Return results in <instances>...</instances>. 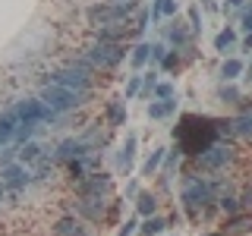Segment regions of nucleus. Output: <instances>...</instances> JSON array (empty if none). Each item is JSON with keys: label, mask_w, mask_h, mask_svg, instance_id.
I'll return each mask as SVG.
<instances>
[{"label": "nucleus", "mask_w": 252, "mask_h": 236, "mask_svg": "<svg viewBox=\"0 0 252 236\" xmlns=\"http://www.w3.org/2000/svg\"><path fill=\"white\" fill-rule=\"evenodd\" d=\"M240 205H243V208H252V183H249L246 189H243V195H240Z\"/></svg>", "instance_id": "38"}, {"label": "nucleus", "mask_w": 252, "mask_h": 236, "mask_svg": "<svg viewBox=\"0 0 252 236\" xmlns=\"http://www.w3.org/2000/svg\"><path fill=\"white\" fill-rule=\"evenodd\" d=\"M243 69H246V66H243V63L236 60V57H227L224 63H220V82H233V79L240 76Z\"/></svg>", "instance_id": "25"}, {"label": "nucleus", "mask_w": 252, "mask_h": 236, "mask_svg": "<svg viewBox=\"0 0 252 236\" xmlns=\"http://www.w3.org/2000/svg\"><path fill=\"white\" fill-rule=\"evenodd\" d=\"M129 13H136V0H104V3H94L85 10L89 22L94 29H104V26H117V22H126Z\"/></svg>", "instance_id": "4"}, {"label": "nucleus", "mask_w": 252, "mask_h": 236, "mask_svg": "<svg viewBox=\"0 0 252 236\" xmlns=\"http://www.w3.org/2000/svg\"><path fill=\"white\" fill-rule=\"evenodd\" d=\"M161 66H164V69H173V66H180V57H177L173 51H167V57H164V63H161Z\"/></svg>", "instance_id": "37"}, {"label": "nucleus", "mask_w": 252, "mask_h": 236, "mask_svg": "<svg viewBox=\"0 0 252 236\" xmlns=\"http://www.w3.org/2000/svg\"><path fill=\"white\" fill-rule=\"evenodd\" d=\"M233 161V145H227V142H215V145H208L205 151L195 157V164H199L202 170H220L227 167V164Z\"/></svg>", "instance_id": "6"}, {"label": "nucleus", "mask_w": 252, "mask_h": 236, "mask_svg": "<svg viewBox=\"0 0 252 236\" xmlns=\"http://www.w3.org/2000/svg\"><path fill=\"white\" fill-rule=\"evenodd\" d=\"M249 10H252V6H249Z\"/></svg>", "instance_id": "45"}, {"label": "nucleus", "mask_w": 252, "mask_h": 236, "mask_svg": "<svg viewBox=\"0 0 252 236\" xmlns=\"http://www.w3.org/2000/svg\"><path fill=\"white\" fill-rule=\"evenodd\" d=\"M136 145H139V136L136 132H129L123 142V148L117 151V170L120 173H129L132 170V161H136Z\"/></svg>", "instance_id": "14"}, {"label": "nucleus", "mask_w": 252, "mask_h": 236, "mask_svg": "<svg viewBox=\"0 0 252 236\" xmlns=\"http://www.w3.org/2000/svg\"><path fill=\"white\" fill-rule=\"evenodd\" d=\"M0 183L10 186V189H22V186L32 183V173L26 170V164L13 161V164H3V167H0Z\"/></svg>", "instance_id": "12"}, {"label": "nucleus", "mask_w": 252, "mask_h": 236, "mask_svg": "<svg viewBox=\"0 0 252 236\" xmlns=\"http://www.w3.org/2000/svg\"><path fill=\"white\" fill-rule=\"evenodd\" d=\"M114 192V179L107 177V173H89L85 179H79V195H107Z\"/></svg>", "instance_id": "10"}, {"label": "nucleus", "mask_w": 252, "mask_h": 236, "mask_svg": "<svg viewBox=\"0 0 252 236\" xmlns=\"http://www.w3.org/2000/svg\"><path fill=\"white\" fill-rule=\"evenodd\" d=\"M54 236H89V230L82 227V220L76 214H66L54 224Z\"/></svg>", "instance_id": "16"}, {"label": "nucleus", "mask_w": 252, "mask_h": 236, "mask_svg": "<svg viewBox=\"0 0 252 236\" xmlns=\"http://www.w3.org/2000/svg\"><path fill=\"white\" fill-rule=\"evenodd\" d=\"M167 41L177 44V47H183V44L192 41V38H189V31L183 29V22H180V19H170L167 22Z\"/></svg>", "instance_id": "19"}, {"label": "nucleus", "mask_w": 252, "mask_h": 236, "mask_svg": "<svg viewBox=\"0 0 252 236\" xmlns=\"http://www.w3.org/2000/svg\"><path fill=\"white\" fill-rule=\"evenodd\" d=\"M177 0H155L152 3V22H161L164 16H177Z\"/></svg>", "instance_id": "22"}, {"label": "nucleus", "mask_w": 252, "mask_h": 236, "mask_svg": "<svg viewBox=\"0 0 252 236\" xmlns=\"http://www.w3.org/2000/svg\"><path fill=\"white\" fill-rule=\"evenodd\" d=\"M215 202H218L220 211H227V214H236V211H243V205H240V199H236V195L220 192V199H215Z\"/></svg>", "instance_id": "30"}, {"label": "nucleus", "mask_w": 252, "mask_h": 236, "mask_svg": "<svg viewBox=\"0 0 252 236\" xmlns=\"http://www.w3.org/2000/svg\"><path fill=\"white\" fill-rule=\"evenodd\" d=\"M41 157H44L41 145H38V142H26V145H19V157H16V161L19 164H38Z\"/></svg>", "instance_id": "21"}, {"label": "nucleus", "mask_w": 252, "mask_h": 236, "mask_svg": "<svg viewBox=\"0 0 252 236\" xmlns=\"http://www.w3.org/2000/svg\"><path fill=\"white\" fill-rule=\"evenodd\" d=\"M164 57H167V44H161V41L152 44V57H148V60H152V63H164Z\"/></svg>", "instance_id": "35"}, {"label": "nucleus", "mask_w": 252, "mask_h": 236, "mask_svg": "<svg viewBox=\"0 0 252 236\" xmlns=\"http://www.w3.org/2000/svg\"><path fill=\"white\" fill-rule=\"evenodd\" d=\"M243 31H252V10H243Z\"/></svg>", "instance_id": "39"}, {"label": "nucleus", "mask_w": 252, "mask_h": 236, "mask_svg": "<svg viewBox=\"0 0 252 236\" xmlns=\"http://www.w3.org/2000/svg\"><path fill=\"white\" fill-rule=\"evenodd\" d=\"M89 154H94V148H89L82 142V136H69V139H63L60 145H57V151H54V157L57 161H85Z\"/></svg>", "instance_id": "9"}, {"label": "nucleus", "mask_w": 252, "mask_h": 236, "mask_svg": "<svg viewBox=\"0 0 252 236\" xmlns=\"http://www.w3.org/2000/svg\"><path fill=\"white\" fill-rule=\"evenodd\" d=\"M76 214H82L85 220H104V214H107V199H104V195H79Z\"/></svg>", "instance_id": "11"}, {"label": "nucleus", "mask_w": 252, "mask_h": 236, "mask_svg": "<svg viewBox=\"0 0 252 236\" xmlns=\"http://www.w3.org/2000/svg\"><path fill=\"white\" fill-rule=\"evenodd\" d=\"M164 230H167V220H164V217H158V214L145 217V224L139 227V233H142V236H161Z\"/></svg>", "instance_id": "23"}, {"label": "nucleus", "mask_w": 252, "mask_h": 236, "mask_svg": "<svg viewBox=\"0 0 252 236\" xmlns=\"http://www.w3.org/2000/svg\"><path fill=\"white\" fill-rule=\"evenodd\" d=\"M227 3H230V6H236V10H240V6L246 3V0H227Z\"/></svg>", "instance_id": "42"}, {"label": "nucleus", "mask_w": 252, "mask_h": 236, "mask_svg": "<svg viewBox=\"0 0 252 236\" xmlns=\"http://www.w3.org/2000/svg\"><path fill=\"white\" fill-rule=\"evenodd\" d=\"M164 157H167V148H155V151L148 154V161L142 164V177H152V173H155L158 167H161V161H164Z\"/></svg>", "instance_id": "26"}, {"label": "nucleus", "mask_w": 252, "mask_h": 236, "mask_svg": "<svg viewBox=\"0 0 252 236\" xmlns=\"http://www.w3.org/2000/svg\"><path fill=\"white\" fill-rule=\"evenodd\" d=\"M104 114H107V126H123L126 123V104L123 101H110Z\"/></svg>", "instance_id": "24"}, {"label": "nucleus", "mask_w": 252, "mask_h": 236, "mask_svg": "<svg viewBox=\"0 0 252 236\" xmlns=\"http://www.w3.org/2000/svg\"><path fill=\"white\" fill-rule=\"evenodd\" d=\"M230 123H233V132H236V136H243V139H252V104H246V107H243V110L233 117Z\"/></svg>", "instance_id": "18"}, {"label": "nucleus", "mask_w": 252, "mask_h": 236, "mask_svg": "<svg viewBox=\"0 0 252 236\" xmlns=\"http://www.w3.org/2000/svg\"><path fill=\"white\" fill-rule=\"evenodd\" d=\"M38 98L44 101L54 114H69V110L82 107L85 101L92 98V88H66V85H54V82H44V88Z\"/></svg>", "instance_id": "2"}, {"label": "nucleus", "mask_w": 252, "mask_h": 236, "mask_svg": "<svg viewBox=\"0 0 252 236\" xmlns=\"http://www.w3.org/2000/svg\"><path fill=\"white\" fill-rule=\"evenodd\" d=\"M85 57L92 60L94 69H117L126 57V44L120 41H94L89 51H85Z\"/></svg>", "instance_id": "5"}, {"label": "nucleus", "mask_w": 252, "mask_h": 236, "mask_svg": "<svg viewBox=\"0 0 252 236\" xmlns=\"http://www.w3.org/2000/svg\"><path fill=\"white\" fill-rule=\"evenodd\" d=\"M139 91H142V76H129V82H126V101L136 98Z\"/></svg>", "instance_id": "33"}, {"label": "nucleus", "mask_w": 252, "mask_h": 236, "mask_svg": "<svg viewBox=\"0 0 252 236\" xmlns=\"http://www.w3.org/2000/svg\"><path fill=\"white\" fill-rule=\"evenodd\" d=\"M246 233H252V211L227 214L224 227H220V236H246Z\"/></svg>", "instance_id": "13"}, {"label": "nucleus", "mask_w": 252, "mask_h": 236, "mask_svg": "<svg viewBox=\"0 0 252 236\" xmlns=\"http://www.w3.org/2000/svg\"><path fill=\"white\" fill-rule=\"evenodd\" d=\"M0 202H3V183H0Z\"/></svg>", "instance_id": "44"}, {"label": "nucleus", "mask_w": 252, "mask_h": 236, "mask_svg": "<svg viewBox=\"0 0 252 236\" xmlns=\"http://www.w3.org/2000/svg\"><path fill=\"white\" fill-rule=\"evenodd\" d=\"M243 73H246V79H249V82H252V63H249L246 69H243Z\"/></svg>", "instance_id": "43"}, {"label": "nucleus", "mask_w": 252, "mask_h": 236, "mask_svg": "<svg viewBox=\"0 0 252 236\" xmlns=\"http://www.w3.org/2000/svg\"><path fill=\"white\" fill-rule=\"evenodd\" d=\"M136 230H139V217H129V220L120 227V233H117V236H132Z\"/></svg>", "instance_id": "36"}, {"label": "nucleus", "mask_w": 252, "mask_h": 236, "mask_svg": "<svg viewBox=\"0 0 252 236\" xmlns=\"http://www.w3.org/2000/svg\"><path fill=\"white\" fill-rule=\"evenodd\" d=\"M16 114H19L22 123H51V120H57V117H60V114H54V110L47 107L41 98L19 101V104H16Z\"/></svg>", "instance_id": "7"}, {"label": "nucleus", "mask_w": 252, "mask_h": 236, "mask_svg": "<svg viewBox=\"0 0 252 236\" xmlns=\"http://www.w3.org/2000/svg\"><path fill=\"white\" fill-rule=\"evenodd\" d=\"M218 101H220V104H236V101H240V88L230 85V82H224L218 88Z\"/></svg>", "instance_id": "29"}, {"label": "nucleus", "mask_w": 252, "mask_h": 236, "mask_svg": "<svg viewBox=\"0 0 252 236\" xmlns=\"http://www.w3.org/2000/svg\"><path fill=\"white\" fill-rule=\"evenodd\" d=\"M47 82L54 85H66V88H92V73L82 66H76V63H69V66L57 69V73H51Z\"/></svg>", "instance_id": "8"}, {"label": "nucleus", "mask_w": 252, "mask_h": 236, "mask_svg": "<svg viewBox=\"0 0 252 236\" xmlns=\"http://www.w3.org/2000/svg\"><path fill=\"white\" fill-rule=\"evenodd\" d=\"M16 157H19V145H10V148H3V151H0V167H3V164H13Z\"/></svg>", "instance_id": "34"}, {"label": "nucleus", "mask_w": 252, "mask_h": 236, "mask_svg": "<svg viewBox=\"0 0 252 236\" xmlns=\"http://www.w3.org/2000/svg\"><path fill=\"white\" fill-rule=\"evenodd\" d=\"M233 44H236V31L233 29H224V31H218V35H215V51L227 54Z\"/></svg>", "instance_id": "28"}, {"label": "nucleus", "mask_w": 252, "mask_h": 236, "mask_svg": "<svg viewBox=\"0 0 252 236\" xmlns=\"http://www.w3.org/2000/svg\"><path fill=\"white\" fill-rule=\"evenodd\" d=\"M136 211H139V217H152L158 211V195L155 192H139L136 195Z\"/></svg>", "instance_id": "20"}, {"label": "nucleus", "mask_w": 252, "mask_h": 236, "mask_svg": "<svg viewBox=\"0 0 252 236\" xmlns=\"http://www.w3.org/2000/svg\"><path fill=\"white\" fill-rule=\"evenodd\" d=\"M148 57H152V44H148V41H139L136 47H132V66H136V69H142V66H145V63H148Z\"/></svg>", "instance_id": "27"}, {"label": "nucleus", "mask_w": 252, "mask_h": 236, "mask_svg": "<svg viewBox=\"0 0 252 236\" xmlns=\"http://www.w3.org/2000/svg\"><path fill=\"white\" fill-rule=\"evenodd\" d=\"M16 129H19V114H16V107H10L0 114V145H10Z\"/></svg>", "instance_id": "15"}, {"label": "nucleus", "mask_w": 252, "mask_h": 236, "mask_svg": "<svg viewBox=\"0 0 252 236\" xmlns=\"http://www.w3.org/2000/svg\"><path fill=\"white\" fill-rule=\"evenodd\" d=\"M202 6H205L208 13H218V3H215V0H202Z\"/></svg>", "instance_id": "40"}, {"label": "nucleus", "mask_w": 252, "mask_h": 236, "mask_svg": "<svg viewBox=\"0 0 252 236\" xmlns=\"http://www.w3.org/2000/svg\"><path fill=\"white\" fill-rule=\"evenodd\" d=\"M189 29H192L195 35L205 29V26H202V10H199V6H192V10H189Z\"/></svg>", "instance_id": "32"}, {"label": "nucleus", "mask_w": 252, "mask_h": 236, "mask_svg": "<svg viewBox=\"0 0 252 236\" xmlns=\"http://www.w3.org/2000/svg\"><path fill=\"white\" fill-rule=\"evenodd\" d=\"M152 94H155L158 101H167V98H173V85H170V82H158Z\"/></svg>", "instance_id": "31"}, {"label": "nucleus", "mask_w": 252, "mask_h": 236, "mask_svg": "<svg viewBox=\"0 0 252 236\" xmlns=\"http://www.w3.org/2000/svg\"><path fill=\"white\" fill-rule=\"evenodd\" d=\"M215 186L208 183V179L202 177H186L183 183V192H180V202H183V208L189 214H211V208H215Z\"/></svg>", "instance_id": "3"}, {"label": "nucleus", "mask_w": 252, "mask_h": 236, "mask_svg": "<svg viewBox=\"0 0 252 236\" xmlns=\"http://www.w3.org/2000/svg\"><path fill=\"white\" fill-rule=\"evenodd\" d=\"M243 51H252V31L246 35V41H243Z\"/></svg>", "instance_id": "41"}, {"label": "nucleus", "mask_w": 252, "mask_h": 236, "mask_svg": "<svg viewBox=\"0 0 252 236\" xmlns=\"http://www.w3.org/2000/svg\"><path fill=\"white\" fill-rule=\"evenodd\" d=\"M173 139H177V151H183L189 157H199L208 145H215L220 139L218 136V120L211 117H195V114H186L180 126L173 129Z\"/></svg>", "instance_id": "1"}, {"label": "nucleus", "mask_w": 252, "mask_h": 236, "mask_svg": "<svg viewBox=\"0 0 252 236\" xmlns=\"http://www.w3.org/2000/svg\"><path fill=\"white\" fill-rule=\"evenodd\" d=\"M177 114V98H167V101H152L148 104V120H167V117Z\"/></svg>", "instance_id": "17"}]
</instances>
